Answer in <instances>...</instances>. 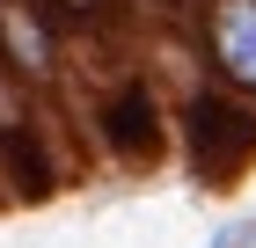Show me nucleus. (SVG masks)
I'll return each instance as SVG.
<instances>
[{"label":"nucleus","mask_w":256,"mask_h":248,"mask_svg":"<svg viewBox=\"0 0 256 248\" xmlns=\"http://www.w3.org/2000/svg\"><path fill=\"white\" fill-rule=\"evenodd\" d=\"M249 241H256V227H234V234H220L212 248H249Z\"/></svg>","instance_id":"5"},{"label":"nucleus","mask_w":256,"mask_h":248,"mask_svg":"<svg viewBox=\"0 0 256 248\" xmlns=\"http://www.w3.org/2000/svg\"><path fill=\"white\" fill-rule=\"evenodd\" d=\"M110 132H132V110H118V117H110ZM139 153H154V102H146V110H139Z\"/></svg>","instance_id":"4"},{"label":"nucleus","mask_w":256,"mask_h":248,"mask_svg":"<svg viewBox=\"0 0 256 248\" xmlns=\"http://www.w3.org/2000/svg\"><path fill=\"white\" fill-rule=\"evenodd\" d=\"M110 7H118V0H37V15H44V22L59 15V22H74V29H96Z\"/></svg>","instance_id":"3"},{"label":"nucleus","mask_w":256,"mask_h":248,"mask_svg":"<svg viewBox=\"0 0 256 248\" xmlns=\"http://www.w3.org/2000/svg\"><path fill=\"white\" fill-rule=\"evenodd\" d=\"M190 7L212 80L234 95H256V0H190Z\"/></svg>","instance_id":"1"},{"label":"nucleus","mask_w":256,"mask_h":248,"mask_svg":"<svg viewBox=\"0 0 256 248\" xmlns=\"http://www.w3.org/2000/svg\"><path fill=\"white\" fill-rule=\"evenodd\" d=\"M0 73L30 80V88H52L59 80V37H52V22L37 15V0H0Z\"/></svg>","instance_id":"2"}]
</instances>
